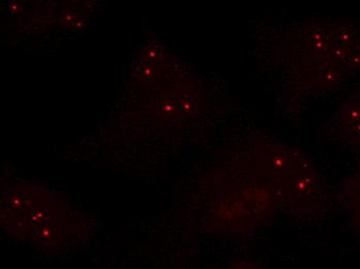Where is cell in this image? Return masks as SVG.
I'll list each match as a JSON object with an SVG mask.
<instances>
[{
	"instance_id": "5",
	"label": "cell",
	"mask_w": 360,
	"mask_h": 269,
	"mask_svg": "<svg viewBox=\"0 0 360 269\" xmlns=\"http://www.w3.org/2000/svg\"><path fill=\"white\" fill-rule=\"evenodd\" d=\"M333 126L342 143L360 152V88L342 103L333 117Z\"/></svg>"
},
{
	"instance_id": "6",
	"label": "cell",
	"mask_w": 360,
	"mask_h": 269,
	"mask_svg": "<svg viewBox=\"0 0 360 269\" xmlns=\"http://www.w3.org/2000/svg\"><path fill=\"white\" fill-rule=\"evenodd\" d=\"M339 201L360 240V167L342 181Z\"/></svg>"
},
{
	"instance_id": "2",
	"label": "cell",
	"mask_w": 360,
	"mask_h": 269,
	"mask_svg": "<svg viewBox=\"0 0 360 269\" xmlns=\"http://www.w3.org/2000/svg\"><path fill=\"white\" fill-rule=\"evenodd\" d=\"M281 51L283 75L302 93L330 91L360 72V32L348 24H311Z\"/></svg>"
},
{
	"instance_id": "3",
	"label": "cell",
	"mask_w": 360,
	"mask_h": 269,
	"mask_svg": "<svg viewBox=\"0 0 360 269\" xmlns=\"http://www.w3.org/2000/svg\"><path fill=\"white\" fill-rule=\"evenodd\" d=\"M248 146L284 195L289 214L313 216L326 202L323 176L296 148L269 139H252Z\"/></svg>"
},
{
	"instance_id": "1",
	"label": "cell",
	"mask_w": 360,
	"mask_h": 269,
	"mask_svg": "<svg viewBox=\"0 0 360 269\" xmlns=\"http://www.w3.org/2000/svg\"><path fill=\"white\" fill-rule=\"evenodd\" d=\"M206 225L212 230L247 237L276 214L288 211L282 192L247 146L212 174Z\"/></svg>"
},
{
	"instance_id": "4",
	"label": "cell",
	"mask_w": 360,
	"mask_h": 269,
	"mask_svg": "<svg viewBox=\"0 0 360 269\" xmlns=\"http://www.w3.org/2000/svg\"><path fill=\"white\" fill-rule=\"evenodd\" d=\"M54 199L45 190L11 188L2 207L6 224L13 233L39 248L59 249L68 232L69 216L63 203Z\"/></svg>"
}]
</instances>
